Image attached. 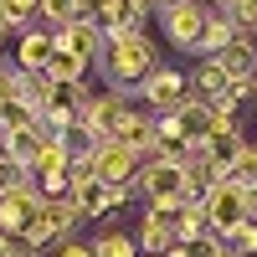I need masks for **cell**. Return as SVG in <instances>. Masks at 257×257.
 I'll return each instance as SVG.
<instances>
[{
  "mask_svg": "<svg viewBox=\"0 0 257 257\" xmlns=\"http://www.w3.org/2000/svg\"><path fill=\"white\" fill-rule=\"evenodd\" d=\"M98 67H103V82H108L113 93H134L139 82L160 67V57H155V41L144 31H123V36H113L108 47H103Z\"/></svg>",
  "mask_w": 257,
  "mask_h": 257,
  "instance_id": "cell-1",
  "label": "cell"
},
{
  "mask_svg": "<svg viewBox=\"0 0 257 257\" xmlns=\"http://www.w3.org/2000/svg\"><path fill=\"white\" fill-rule=\"evenodd\" d=\"M139 103H134V93H93V103L77 113V128L88 134L93 144H103V139H118V128L128 123V113H134Z\"/></svg>",
  "mask_w": 257,
  "mask_h": 257,
  "instance_id": "cell-2",
  "label": "cell"
},
{
  "mask_svg": "<svg viewBox=\"0 0 257 257\" xmlns=\"http://www.w3.org/2000/svg\"><path fill=\"white\" fill-rule=\"evenodd\" d=\"M134 196H144V206H149V201H185V170H180V160L165 155V160L139 165Z\"/></svg>",
  "mask_w": 257,
  "mask_h": 257,
  "instance_id": "cell-3",
  "label": "cell"
},
{
  "mask_svg": "<svg viewBox=\"0 0 257 257\" xmlns=\"http://www.w3.org/2000/svg\"><path fill=\"white\" fill-rule=\"evenodd\" d=\"M201 211H206V226H211V237H231L242 221H247V206H242V190L237 185H226V180H216L206 190V201H201Z\"/></svg>",
  "mask_w": 257,
  "mask_h": 257,
  "instance_id": "cell-4",
  "label": "cell"
},
{
  "mask_svg": "<svg viewBox=\"0 0 257 257\" xmlns=\"http://www.w3.org/2000/svg\"><path fill=\"white\" fill-rule=\"evenodd\" d=\"M185 93H190V88H185V72H180V67H165V62H160V67H155V72H149L139 88H134V103H144V113H170Z\"/></svg>",
  "mask_w": 257,
  "mask_h": 257,
  "instance_id": "cell-5",
  "label": "cell"
},
{
  "mask_svg": "<svg viewBox=\"0 0 257 257\" xmlns=\"http://www.w3.org/2000/svg\"><path fill=\"white\" fill-rule=\"evenodd\" d=\"M88 160H93V175H98L103 185H134V175H139V155H134L128 144H118V139L93 144Z\"/></svg>",
  "mask_w": 257,
  "mask_h": 257,
  "instance_id": "cell-6",
  "label": "cell"
},
{
  "mask_svg": "<svg viewBox=\"0 0 257 257\" xmlns=\"http://www.w3.org/2000/svg\"><path fill=\"white\" fill-rule=\"evenodd\" d=\"M160 26H165V36H170V47L196 52L201 26H206V6H201V0H175V6L160 11Z\"/></svg>",
  "mask_w": 257,
  "mask_h": 257,
  "instance_id": "cell-7",
  "label": "cell"
},
{
  "mask_svg": "<svg viewBox=\"0 0 257 257\" xmlns=\"http://www.w3.org/2000/svg\"><path fill=\"white\" fill-rule=\"evenodd\" d=\"M57 47L67 52V57H77V62H88V67H98V57H103V31L93 26V21H67V26H57Z\"/></svg>",
  "mask_w": 257,
  "mask_h": 257,
  "instance_id": "cell-8",
  "label": "cell"
},
{
  "mask_svg": "<svg viewBox=\"0 0 257 257\" xmlns=\"http://www.w3.org/2000/svg\"><path fill=\"white\" fill-rule=\"evenodd\" d=\"M57 52V31H47V26H26L21 31V41H16V72H41L47 67V57Z\"/></svg>",
  "mask_w": 257,
  "mask_h": 257,
  "instance_id": "cell-9",
  "label": "cell"
},
{
  "mask_svg": "<svg viewBox=\"0 0 257 257\" xmlns=\"http://www.w3.org/2000/svg\"><path fill=\"white\" fill-rule=\"evenodd\" d=\"M211 62H216L231 82H252V77H257V41H252V36H231Z\"/></svg>",
  "mask_w": 257,
  "mask_h": 257,
  "instance_id": "cell-10",
  "label": "cell"
},
{
  "mask_svg": "<svg viewBox=\"0 0 257 257\" xmlns=\"http://www.w3.org/2000/svg\"><path fill=\"white\" fill-rule=\"evenodd\" d=\"M36 206H41V196H36L31 185L0 190V231H6V237H21V226L36 216Z\"/></svg>",
  "mask_w": 257,
  "mask_h": 257,
  "instance_id": "cell-11",
  "label": "cell"
},
{
  "mask_svg": "<svg viewBox=\"0 0 257 257\" xmlns=\"http://www.w3.org/2000/svg\"><path fill=\"white\" fill-rule=\"evenodd\" d=\"M247 139H242V128H237V118H216L211 123V134L201 139V149H206V160L216 165V170H226L231 160H237V149H242Z\"/></svg>",
  "mask_w": 257,
  "mask_h": 257,
  "instance_id": "cell-12",
  "label": "cell"
},
{
  "mask_svg": "<svg viewBox=\"0 0 257 257\" xmlns=\"http://www.w3.org/2000/svg\"><path fill=\"white\" fill-rule=\"evenodd\" d=\"M170 113H175V123H180V139H185V144H201V139L211 134V123H216V113H211V108H206V103H201L196 93H185V98H180Z\"/></svg>",
  "mask_w": 257,
  "mask_h": 257,
  "instance_id": "cell-13",
  "label": "cell"
},
{
  "mask_svg": "<svg viewBox=\"0 0 257 257\" xmlns=\"http://www.w3.org/2000/svg\"><path fill=\"white\" fill-rule=\"evenodd\" d=\"M93 26L103 31V41H113V36H123V31H144V26H139L134 0H103L98 16H93Z\"/></svg>",
  "mask_w": 257,
  "mask_h": 257,
  "instance_id": "cell-14",
  "label": "cell"
},
{
  "mask_svg": "<svg viewBox=\"0 0 257 257\" xmlns=\"http://www.w3.org/2000/svg\"><path fill=\"white\" fill-rule=\"evenodd\" d=\"M88 103H93V88H88V82H52V88H47V103H41V108L77 118L82 108H88Z\"/></svg>",
  "mask_w": 257,
  "mask_h": 257,
  "instance_id": "cell-15",
  "label": "cell"
},
{
  "mask_svg": "<svg viewBox=\"0 0 257 257\" xmlns=\"http://www.w3.org/2000/svg\"><path fill=\"white\" fill-rule=\"evenodd\" d=\"M41 144H47V134H41V128L31 123V128H16V134H6V139H0V155H11L21 170H26V165L41 155Z\"/></svg>",
  "mask_w": 257,
  "mask_h": 257,
  "instance_id": "cell-16",
  "label": "cell"
},
{
  "mask_svg": "<svg viewBox=\"0 0 257 257\" xmlns=\"http://www.w3.org/2000/svg\"><path fill=\"white\" fill-rule=\"evenodd\" d=\"M226 82H231V77H226V72L216 67V62H211V57H201V62H196V72H190V82H185V88L196 93L201 103H211L216 93H226Z\"/></svg>",
  "mask_w": 257,
  "mask_h": 257,
  "instance_id": "cell-17",
  "label": "cell"
},
{
  "mask_svg": "<svg viewBox=\"0 0 257 257\" xmlns=\"http://www.w3.org/2000/svg\"><path fill=\"white\" fill-rule=\"evenodd\" d=\"M237 36V26L226 21V11H206V26H201V41H196V52L201 57H216L226 41Z\"/></svg>",
  "mask_w": 257,
  "mask_h": 257,
  "instance_id": "cell-18",
  "label": "cell"
},
{
  "mask_svg": "<svg viewBox=\"0 0 257 257\" xmlns=\"http://www.w3.org/2000/svg\"><path fill=\"white\" fill-rule=\"evenodd\" d=\"M88 247H93V257H139V247H134V231H123V226L98 231V237H93Z\"/></svg>",
  "mask_w": 257,
  "mask_h": 257,
  "instance_id": "cell-19",
  "label": "cell"
},
{
  "mask_svg": "<svg viewBox=\"0 0 257 257\" xmlns=\"http://www.w3.org/2000/svg\"><path fill=\"white\" fill-rule=\"evenodd\" d=\"M41 216L52 221V237H57V247L62 242H72V231H77V211H72V201H41Z\"/></svg>",
  "mask_w": 257,
  "mask_h": 257,
  "instance_id": "cell-20",
  "label": "cell"
},
{
  "mask_svg": "<svg viewBox=\"0 0 257 257\" xmlns=\"http://www.w3.org/2000/svg\"><path fill=\"white\" fill-rule=\"evenodd\" d=\"M221 180H226V185H237V190L257 185V144H242V149H237V160L221 170Z\"/></svg>",
  "mask_w": 257,
  "mask_h": 257,
  "instance_id": "cell-21",
  "label": "cell"
},
{
  "mask_svg": "<svg viewBox=\"0 0 257 257\" xmlns=\"http://www.w3.org/2000/svg\"><path fill=\"white\" fill-rule=\"evenodd\" d=\"M41 72H47V82H88V62H77V57H67V52L57 47Z\"/></svg>",
  "mask_w": 257,
  "mask_h": 257,
  "instance_id": "cell-22",
  "label": "cell"
},
{
  "mask_svg": "<svg viewBox=\"0 0 257 257\" xmlns=\"http://www.w3.org/2000/svg\"><path fill=\"white\" fill-rule=\"evenodd\" d=\"M170 237H175V242H196V237H211V226H206V211H201V206H185V211H180V221L170 226Z\"/></svg>",
  "mask_w": 257,
  "mask_h": 257,
  "instance_id": "cell-23",
  "label": "cell"
},
{
  "mask_svg": "<svg viewBox=\"0 0 257 257\" xmlns=\"http://www.w3.org/2000/svg\"><path fill=\"white\" fill-rule=\"evenodd\" d=\"M36 6L41 0H0V16H6L11 31H26V26H36Z\"/></svg>",
  "mask_w": 257,
  "mask_h": 257,
  "instance_id": "cell-24",
  "label": "cell"
},
{
  "mask_svg": "<svg viewBox=\"0 0 257 257\" xmlns=\"http://www.w3.org/2000/svg\"><path fill=\"white\" fill-rule=\"evenodd\" d=\"M67 21H77V11H72V0H41V6H36V26H47V31H57V26H67Z\"/></svg>",
  "mask_w": 257,
  "mask_h": 257,
  "instance_id": "cell-25",
  "label": "cell"
},
{
  "mask_svg": "<svg viewBox=\"0 0 257 257\" xmlns=\"http://www.w3.org/2000/svg\"><path fill=\"white\" fill-rule=\"evenodd\" d=\"M170 242H175V237H170L165 226H155V221H139V231H134V247H139V252H160V257H165Z\"/></svg>",
  "mask_w": 257,
  "mask_h": 257,
  "instance_id": "cell-26",
  "label": "cell"
},
{
  "mask_svg": "<svg viewBox=\"0 0 257 257\" xmlns=\"http://www.w3.org/2000/svg\"><path fill=\"white\" fill-rule=\"evenodd\" d=\"M226 21L237 26V36H257V0H231Z\"/></svg>",
  "mask_w": 257,
  "mask_h": 257,
  "instance_id": "cell-27",
  "label": "cell"
},
{
  "mask_svg": "<svg viewBox=\"0 0 257 257\" xmlns=\"http://www.w3.org/2000/svg\"><path fill=\"white\" fill-rule=\"evenodd\" d=\"M221 247H231L237 257H257V221H242V226L231 231V237H226Z\"/></svg>",
  "mask_w": 257,
  "mask_h": 257,
  "instance_id": "cell-28",
  "label": "cell"
},
{
  "mask_svg": "<svg viewBox=\"0 0 257 257\" xmlns=\"http://www.w3.org/2000/svg\"><path fill=\"white\" fill-rule=\"evenodd\" d=\"M180 257H221V237H196V242H180Z\"/></svg>",
  "mask_w": 257,
  "mask_h": 257,
  "instance_id": "cell-29",
  "label": "cell"
},
{
  "mask_svg": "<svg viewBox=\"0 0 257 257\" xmlns=\"http://www.w3.org/2000/svg\"><path fill=\"white\" fill-rule=\"evenodd\" d=\"M0 257H41L26 237H6V247H0Z\"/></svg>",
  "mask_w": 257,
  "mask_h": 257,
  "instance_id": "cell-30",
  "label": "cell"
},
{
  "mask_svg": "<svg viewBox=\"0 0 257 257\" xmlns=\"http://www.w3.org/2000/svg\"><path fill=\"white\" fill-rule=\"evenodd\" d=\"M57 257H93V247L72 237V242H62V247H57Z\"/></svg>",
  "mask_w": 257,
  "mask_h": 257,
  "instance_id": "cell-31",
  "label": "cell"
},
{
  "mask_svg": "<svg viewBox=\"0 0 257 257\" xmlns=\"http://www.w3.org/2000/svg\"><path fill=\"white\" fill-rule=\"evenodd\" d=\"M98 6H103V0H72V11H77L82 21H93V16H98Z\"/></svg>",
  "mask_w": 257,
  "mask_h": 257,
  "instance_id": "cell-32",
  "label": "cell"
},
{
  "mask_svg": "<svg viewBox=\"0 0 257 257\" xmlns=\"http://www.w3.org/2000/svg\"><path fill=\"white\" fill-rule=\"evenodd\" d=\"M201 6H206V11H226L231 0H201Z\"/></svg>",
  "mask_w": 257,
  "mask_h": 257,
  "instance_id": "cell-33",
  "label": "cell"
},
{
  "mask_svg": "<svg viewBox=\"0 0 257 257\" xmlns=\"http://www.w3.org/2000/svg\"><path fill=\"white\" fill-rule=\"evenodd\" d=\"M6 36H11V26H6V16H0V41H6Z\"/></svg>",
  "mask_w": 257,
  "mask_h": 257,
  "instance_id": "cell-34",
  "label": "cell"
},
{
  "mask_svg": "<svg viewBox=\"0 0 257 257\" xmlns=\"http://www.w3.org/2000/svg\"><path fill=\"white\" fill-rule=\"evenodd\" d=\"M165 6H175V0H155V11H165Z\"/></svg>",
  "mask_w": 257,
  "mask_h": 257,
  "instance_id": "cell-35",
  "label": "cell"
},
{
  "mask_svg": "<svg viewBox=\"0 0 257 257\" xmlns=\"http://www.w3.org/2000/svg\"><path fill=\"white\" fill-rule=\"evenodd\" d=\"M221 257H237V252H231V247H221Z\"/></svg>",
  "mask_w": 257,
  "mask_h": 257,
  "instance_id": "cell-36",
  "label": "cell"
},
{
  "mask_svg": "<svg viewBox=\"0 0 257 257\" xmlns=\"http://www.w3.org/2000/svg\"><path fill=\"white\" fill-rule=\"evenodd\" d=\"M139 257H160V252H139Z\"/></svg>",
  "mask_w": 257,
  "mask_h": 257,
  "instance_id": "cell-37",
  "label": "cell"
},
{
  "mask_svg": "<svg viewBox=\"0 0 257 257\" xmlns=\"http://www.w3.org/2000/svg\"><path fill=\"white\" fill-rule=\"evenodd\" d=\"M252 98H257V77H252Z\"/></svg>",
  "mask_w": 257,
  "mask_h": 257,
  "instance_id": "cell-38",
  "label": "cell"
},
{
  "mask_svg": "<svg viewBox=\"0 0 257 257\" xmlns=\"http://www.w3.org/2000/svg\"><path fill=\"white\" fill-rule=\"evenodd\" d=\"M0 247H6V231H0Z\"/></svg>",
  "mask_w": 257,
  "mask_h": 257,
  "instance_id": "cell-39",
  "label": "cell"
}]
</instances>
